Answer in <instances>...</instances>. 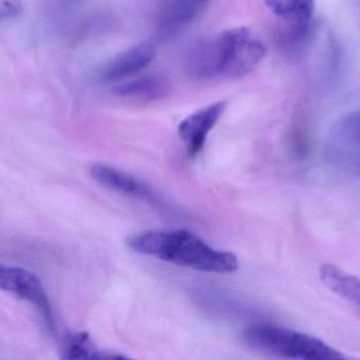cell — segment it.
<instances>
[{"label": "cell", "instance_id": "1", "mask_svg": "<svg viewBox=\"0 0 360 360\" xmlns=\"http://www.w3.org/2000/svg\"><path fill=\"white\" fill-rule=\"evenodd\" d=\"M266 46L247 27H234L198 42L188 54V68L197 78H238L251 73Z\"/></svg>", "mask_w": 360, "mask_h": 360}, {"label": "cell", "instance_id": "2", "mask_svg": "<svg viewBox=\"0 0 360 360\" xmlns=\"http://www.w3.org/2000/svg\"><path fill=\"white\" fill-rule=\"evenodd\" d=\"M127 243L141 255L200 272L230 274L239 268L234 254L213 249L188 230H148L129 237Z\"/></svg>", "mask_w": 360, "mask_h": 360}, {"label": "cell", "instance_id": "3", "mask_svg": "<svg viewBox=\"0 0 360 360\" xmlns=\"http://www.w3.org/2000/svg\"><path fill=\"white\" fill-rule=\"evenodd\" d=\"M243 340L255 350L283 357L300 360H334L346 359L340 351L323 340L277 325H258L243 331Z\"/></svg>", "mask_w": 360, "mask_h": 360}, {"label": "cell", "instance_id": "4", "mask_svg": "<svg viewBox=\"0 0 360 360\" xmlns=\"http://www.w3.org/2000/svg\"><path fill=\"white\" fill-rule=\"evenodd\" d=\"M326 156L338 168L360 175V112L334 125L326 143Z\"/></svg>", "mask_w": 360, "mask_h": 360}, {"label": "cell", "instance_id": "5", "mask_svg": "<svg viewBox=\"0 0 360 360\" xmlns=\"http://www.w3.org/2000/svg\"><path fill=\"white\" fill-rule=\"evenodd\" d=\"M0 289L31 302L53 328L52 309L41 283L25 268L0 263Z\"/></svg>", "mask_w": 360, "mask_h": 360}, {"label": "cell", "instance_id": "6", "mask_svg": "<svg viewBox=\"0 0 360 360\" xmlns=\"http://www.w3.org/2000/svg\"><path fill=\"white\" fill-rule=\"evenodd\" d=\"M224 101L211 104L184 118L179 126V139L186 147V156H198L205 146L207 135L226 111Z\"/></svg>", "mask_w": 360, "mask_h": 360}, {"label": "cell", "instance_id": "7", "mask_svg": "<svg viewBox=\"0 0 360 360\" xmlns=\"http://www.w3.org/2000/svg\"><path fill=\"white\" fill-rule=\"evenodd\" d=\"M156 51L152 44H141L129 49L112 59L103 73L105 82H120L149 67L155 58Z\"/></svg>", "mask_w": 360, "mask_h": 360}, {"label": "cell", "instance_id": "8", "mask_svg": "<svg viewBox=\"0 0 360 360\" xmlns=\"http://www.w3.org/2000/svg\"><path fill=\"white\" fill-rule=\"evenodd\" d=\"M91 177L108 190L132 198L151 200L153 194L132 175L105 164H95L90 168Z\"/></svg>", "mask_w": 360, "mask_h": 360}, {"label": "cell", "instance_id": "9", "mask_svg": "<svg viewBox=\"0 0 360 360\" xmlns=\"http://www.w3.org/2000/svg\"><path fill=\"white\" fill-rule=\"evenodd\" d=\"M202 4L196 0H164L158 17V32L162 37L177 33L190 23Z\"/></svg>", "mask_w": 360, "mask_h": 360}, {"label": "cell", "instance_id": "10", "mask_svg": "<svg viewBox=\"0 0 360 360\" xmlns=\"http://www.w3.org/2000/svg\"><path fill=\"white\" fill-rule=\"evenodd\" d=\"M319 278L327 289L360 311V278L333 264L319 268Z\"/></svg>", "mask_w": 360, "mask_h": 360}, {"label": "cell", "instance_id": "11", "mask_svg": "<svg viewBox=\"0 0 360 360\" xmlns=\"http://www.w3.org/2000/svg\"><path fill=\"white\" fill-rule=\"evenodd\" d=\"M168 90V82L162 76L147 75L117 85L114 91L126 99L152 101L162 99Z\"/></svg>", "mask_w": 360, "mask_h": 360}, {"label": "cell", "instance_id": "12", "mask_svg": "<svg viewBox=\"0 0 360 360\" xmlns=\"http://www.w3.org/2000/svg\"><path fill=\"white\" fill-rule=\"evenodd\" d=\"M63 357L65 359H120L122 355L111 354L97 350L86 333L70 334L63 346Z\"/></svg>", "mask_w": 360, "mask_h": 360}, {"label": "cell", "instance_id": "13", "mask_svg": "<svg viewBox=\"0 0 360 360\" xmlns=\"http://www.w3.org/2000/svg\"><path fill=\"white\" fill-rule=\"evenodd\" d=\"M275 16L290 25L308 23L313 14L314 0H264Z\"/></svg>", "mask_w": 360, "mask_h": 360}, {"label": "cell", "instance_id": "14", "mask_svg": "<svg viewBox=\"0 0 360 360\" xmlns=\"http://www.w3.org/2000/svg\"><path fill=\"white\" fill-rule=\"evenodd\" d=\"M22 11L20 0H0V20L18 16Z\"/></svg>", "mask_w": 360, "mask_h": 360}, {"label": "cell", "instance_id": "15", "mask_svg": "<svg viewBox=\"0 0 360 360\" xmlns=\"http://www.w3.org/2000/svg\"><path fill=\"white\" fill-rule=\"evenodd\" d=\"M357 4V12H359V19L360 23V0H356Z\"/></svg>", "mask_w": 360, "mask_h": 360}, {"label": "cell", "instance_id": "16", "mask_svg": "<svg viewBox=\"0 0 360 360\" xmlns=\"http://www.w3.org/2000/svg\"><path fill=\"white\" fill-rule=\"evenodd\" d=\"M196 1H198L199 4H205V2L207 1V0H196Z\"/></svg>", "mask_w": 360, "mask_h": 360}]
</instances>
